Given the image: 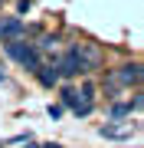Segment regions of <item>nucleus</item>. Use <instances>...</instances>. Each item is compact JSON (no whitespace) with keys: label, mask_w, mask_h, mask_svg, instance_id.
<instances>
[{"label":"nucleus","mask_w":144,"mask_h":148,"mask_svg":"<svg viewBox=\"0 0 144 148\" xmlns=\"http://www.w3.org/2000/svg\"><path fill=\"white\" fill-rule=\"evenodd\" d=\"M7 53H10L13 59H20V63L26 66L30 73H33V69H36L39 63H43V59H39V49L33 46V43H23L20 36H13L10 43H7Z\"/></svg>","instance_id":"1"},{"label":"nucleus","mask_w":144,"mask_h":148,"mask_svg":"<svg viewBox=\"0 0 144 148\" xmlns=\"http://www.w3.org/2000/svg\"><path fill=\"white\" fill-rule=\"evenodd\" d=\"M75 56H79V66L82 73H95V69H101V49L95 46V43H75Z\"/></svg>","instance_id":"2"},{"label":"nucleus","mask_w":144,"mask_h":148,"mask_svg":"<svg viewBox=\"0 0 144 148\" xmlns=\"http://www.w3.org/2000/svg\"><path fill=\"white\" fill-rule=\"evenodd\" d=\"M138 82H141V63H128L108 76V86H138Z\"/></svg>","instance_id":"3"},{"label":"nucleus","mask_w":144,"mask_h":148,"mask_svg":"<svg viewBox=\"0 0 144 148\" xmlns=\"http://www.w3.org/2000/svg\"><path fill=\"white\" fill-rule=\"evenodd\" d=\"M134 132H138L134 122H124V125H101V128H98L101 138H131Z\"/></svg>","instance_id":"4"},{"label":"nucleus","mask_w":144,"mask_h":148,"mask_svg":"<svg viewBox=\"0 0 144 148\" xmlns=\"http://www.w3.org/2000/svg\"><path fill=\"white\" fill-rule=\"evenodd\" d=\"M56 69H59V76H79V73H82V66H79V56H75V49H69L62 59H56Z\"/></svg>","instance_id":"5"},{"label":"nucleus","mask_w":144,"mask_h":148,"mask_svg":"<svg viewBox=\"0 0 144 148\" xmlns=\"http://www.w3.org/2000/svg\"><path fill=\"white\" fill-rule=\"evenodd\" d=\"M23 33H26V27H23V20H20V16H10V20H3V23H0V36H3V40L23 36Z\"/></svg>","instance_id":"6"},{"label":"nucleus","mask_w":144,"mask_h":148,"mask_svg":"<svg viewBox=\"0 0 144 148\" xmlns=\"http://www.w3.org/2000/svg\"><path fill=\"white\" fill-rule=\"evenodd\" d=\"M33 73H36V79L43 82L46 89H53V86L59 82V69H56V63H53V66H43V63H39L36 69H33Z\"/></svg>","instance_id":"7"},{"label":"nucleus","mask_w":144,"mask_h":148,"mask_svg":"<svg viewBox=\"0 0 144 148\" xmlns=\"http://www.w3.org/2000/svg\"><path fill=\"white\" fill-rule=\"evenodd\" d=\"M62 102H66V106H69V109L75 112V109L82 106V102H89V99H82V95L75 92V89H62Z\"/></svg>","instance_id":"8"},{"label":"nucleus","mask_w":144,"mask_h":148,"mask_svg":"<svg viewBox=\"0 0 144 148\" xmlns=\"http://www.w3.org/2000/svg\"><path fill=\"white\" fill-rule=\"evenodd\" d=\"M62 115V106H49V119H59Z\"/></svg>","instance_id":"9"},{"label":"nucleus","mask_w":144,"mask_h":148,"mask_svg":"<svg viewBox=\"0 0 144 148\" xmlns=\"http://www.w3.org/2000/svg\"><path fill=\"white\" fill-rule=\"evenodd\" d=\"M43 148H62V145H56V142H49V145H43Z\"/></svg>","instance_id":"10"},{"label":"nucleus","mask_w":144,"mask_h":148,"mask_svg":"<svg viewBox=\"0 0 144 148\" xmlns=\"http://www.w3.org/2000/svg\"><path fill=\"white\" fill-rule=\"evenodd\" d=\"M0 82H3V66H0Z\"/></svg>","instance_id":"11"}]
</instances>
